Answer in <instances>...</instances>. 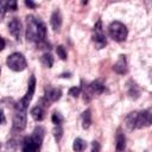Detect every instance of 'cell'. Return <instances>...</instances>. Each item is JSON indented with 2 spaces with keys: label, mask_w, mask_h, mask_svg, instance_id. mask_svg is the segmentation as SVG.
Listing matches in <instances>:
<instances>
[{
  "label": "cell",
  "mask_w": 152,
  "mask_h": 152,
  "mask_svg": "<svg viewBox=\"0 0 152 152\" xmlns=\"http://www.w3.org/2000/svg\"><path fill=\"white\" fill-rule=\"evenodd\" d=\"M109 34L116 42H124L127 38V28L120 21H113L109 25Z\"/></svg>",
  "instance_id": "cell-4"
},
{
  "label": "cell",
  "mask_w": 152,
  "mask_h": 152,
  "mask_svg": "<svg viewBox=\"0 0 152 152\" xmlns=\"http://www.w3.org/2000/svg\"><path fill=\"white\" fill-rule=\"evenodd\" d=\"M44 139V128L38 126L34 128L32 134L24 140L23 152H38Z\"/></svg>",
  "instance_id": "cell-3"
},
{
  "label": "cell",
  "mask_w": 152,
  "mask_h": 152,
  "mask_svg": "<svg viewBox=\"0 0 152 152\" xmlns=\"http://www.w3.org/2000/svg\"><path fill=\"white\" fill-rule=\"evenodd\" d=\"M86 147H87V142H86L83 139H81V138H76V139L74 140L72 148H74L75 152H83V151L86 150Z\"/></svg>",
  "instance_id": "cell-15"
},
{
  "label": "cell",
  "mask_w": 152,
  "mask_h": 152,
  "mask_svg": "<svg viewBox=\"0 0 152 152\" xmlns=\"http://www.w3.org/2000/svg\"><path fill=\"white\" fill-rule=\"evenodd\" d=\"M4 122H5V114H4V112L0 109V125L4 124Z\"/></svg>",
  "instance_id": "cell-24"
},
{
  "label": "cell",
  "mask_w": 152,
  "mask_h": 152,
  "mask_svg": "<svg viewBox=\"0 0 152 152\" xmlns=\"http://www.w3.org/2000/svg\"><path fill=\"white\" fill-rule=\"evenodd\" d=\"M114 71L120 74V75H124L127 72V63H126V58L125 56H120L118 62L114 64Z\"/></svg>",
  "instance_id": "cell-11"
},
{
  "label": "cell",
  "mask_w": 152,
  "mask_h": 152,
  "mask_svg": "<svg viewBox=\"0 0 152 152\" xmlns=\"http://www.w3.org/2000/svg\"><path fill=\"white\" fill-rule=\"evenodd\" d=\"M52 122L56 125V126H61V124L63 122V116L61 115V113H57V112H55L53 114H52Z\"/></svg>",
  "instance_id": "cell-19"
},
{
  "label": "cell",
  "mask_w": 152,
  "mask_h": 152,
  "mask_svg": "<svg viewBox=\"0 0 152 152\" xmlns=\"http://www.w3.org/2000/svg\"><path fill=\"white\" fill-rule=\"evenodd\" d=\"M56 52H57V55L62 58V59H66V51L64 50V48L62 46V45H59V46H57V49H56Z\"/></svg>",
  "instance_id": "cell-20"
},
{
  "label": "cell",
  "mask_w": 152,
  "mask_h": 152,
  "mask_svg": "<svg viewBox=\"0 0 152 152\" xmlns=\"http://www.w3.org/2000/svg\"><path fill=\"white\" fill-rule=\"evenodd\" d=\"M26 37L30 42H36L37 44H43L46 38V26L45 24L30 15L27 17V28H26Z\"/></svg>",
  "instance_id": "cell-1"
},
{
  "label": "cell",
  "mask_w": 152,
  "mask_h": 152,
  "mask_svg": "<svg viewBox=\"0 0 152 152\" xmlns=\"http://www.w3.org/2000/svg\"><path fill=\"white\" fill-rule=\"evenodd\" d=\"M90 124H91V114H90V109H87L82 114V127L88 128Z\"/></svg>",
  "instance_id": "cell-16"
},
{
  "label": "cell",
  "mask_w": 152,
  "mask_h": 152,
  "mask_svg": "<svg viewBox=\"0 0 152 152\" xmlns=\"http://www.w3.org/2000/svg\"><path fill=\"white\" fill-rule=\"evenodd\" d=\"M61 95H62L61 89H58V88H51V89H49L48 93H46V95H45V103L48 104V102H55V101L59 100Z\"/></svg>",
  "instance_id": "cell-10"
},
{
  "label": "cell",
  "mask_w": 152,
  "mask_h": 152,
  "mask_svg": "<svg viewBox=\"0 0 152 152\" xmlns=\"http://www.w3.org/2000/svg\"><path fill=\"white\" fill-rule=\"evenodd\" d=\"M40 62L43 63L44 66H48V68H51L52 64H53V58L50 53H44L42 57H40Z\"/></svg>",
  "instance_id": "cell-18"
},
{
  "label": "cell",
  "mask_w": 152,
  "mask_h": 152,
  "mask_svg": "<svg viewBox=\"0 0 152 152\" xmlns=\"http://www.w3.org/2000/svg\"><path fill=\"white\" fill-rule=\"evenodd\" d=\"M151 125V110H142V112H133L127 115L126 118V126L129 129L134 128H142L148 127Z\"/></svg>",
  "instance_id": "cell-2"
},
{
  "label": "cell",
  "mask_w": 152,
  "mask_h": 152,
  "mask_svg": "<svg viewBox=\"0 0 152 152\" xmlns=\"http://www.w3.org/2000/svg\"><path fill=\"white\" fill-rule=\"evenodd\" d=\"M31 115L36 121H42L45 116V108L42 104H37L31 109Z\"/></svg>",
  "instance_id": "cell-12"
},
{
  "label": "cell",
  "mask_w": 152,
  "mask_h": 152,
  "mask_svg": "<svg viewBox=\"0 0 152 152\" xmlns=\"http://www.w3.org/2000/svg\"><path fill=\"white\" fill-rule=\"evenodd\" d=\"M51 26L55 31H58L62 26V15L59 11H55L51 15Z\"/></svg>",
  "instance_id": "cell-13"
},
{
  "label": "cell",
  "mask_w": 152,
  "mask_h": 152,
  "mask_svg": "<svg viewBox=\"0 0 152 152\" xmlns=\"http://www.w3.org/2000/svg\"><path fill=\"white\" fill-rule=\"evenodd\" d=\"M26 126V109H21L15 106L14 118H13V129L14 131H23Z\"/></svg>",
  "instance_id": "cell-7"
},
{
  "label": "cell",
  "mask_w": 152,
  "mask_h": 152,
  "mask_svg": "<svg viewBox=\"0 0 152 152\" xmlns=\"http://www.w3.org/2000/svg\"><path fill=\"white\" fill-rule=\"evenodd\" d=\"M62 128H61V126H57V129H55V138H56V140L57 141H59V139H61V137H62Z\"/></svg>",
  "instance_id": "cell-22"
},
{
  "label": "cell",
  "mask_w": 152,
  "mask_h": 152,
  "mask_svg": "<svg viewBox=\"0 0 152 152\" xmlns=\"http://www.w3.org/2000/svg\"><path fill=\"white\" fill-rule=\"evenodd\" d=\"M25 4H26V6H28V7H34V6H36V5H34L32 1H26Z\"/></svg>",
  "instance_id": "cell-26"
},
{
  "label": "cell",
  "mask_w": 152,
  "mask_h": 152,
  "mask_svg": "<svg viewBox=\"0 0 152 152\" xmlns=\"http://www.w3.org/2000/svg\"><path fill=\"white\" fill-rule=\"evenodd\" d=\"M125 146H126L125 135H124L121 132H119V133L116 134V150H118V151H124Z\"/></svg>",
  "instance_id": "cell-17"
},
{
  "label": "cell",
  "mask_w": 152,
  "mask_h": 152,
  "mask_svg": "<svg viewBox=\"0 0 152 152\" xmlns=\"http://www.w3.org/2000/svg\"><path fill=\"white\" fill-rule=\"evenodd\" d=\"M34 89H36V78H34V76H31L30 80H28L27 91H26L25 96L17 103V107L23 108V109H27V106H28V103L31 102L32 96H33V94H34Z\"/></svg>",
  "instance_id": "cell-6"
},
{
  "label": "cell",
  "mask_w": 152,
  "mask_h": 152,
  "mask_svg": "<svg viewBox=\"0 0 152 152\" xmlns=\"http://www.w3.org/2000/svg\"><path fill=\"white\" fill-rule=\"evenodd\" d=\"M69 94H70L71 96H74V97H77V96H78V94H80V88H76V87L70 88Z\"/></svg>",
  "instance_id": "cell-21"
},
{
  "label": "cell",
  "mask_w": 152,
  "mask_h": 152,
  "mask_svg": "<svg viewBox=\"0 0 152 152\" xmlns=\"http://www.w3.org/2000/svg\"><path fill=\"white\" fill-rule=\"evenodd\" d=\"M4 48H5V40H4V38L0 37V51H1Z\"/></svg>",
  "instance_id": "cell-25"
},
{
  "label": "cell",
  "mask_w": 152,
  "mask_h": 152,
  "mask_svg": "<svg viewBox=\"0 0 152 152\" xmlns=\"http://www.w3.org/2000/svg\"><path fill=\"white\" fill-rule=\"evenodd\" d=\"M8 30L11 32V34L15 39H19L20 38V32H21V23H20V20L17 19V18H13L8 23Z\"/></svg>",
  "instance_id": "cell-9"
},
{
  "label": "cell",
  "mask_w": 152,
  "mask_h": 152,
  "mask_svg": "<svg viewBox=\"0 0 152 152\" xmlns=\"http://www.w3.org/2000/svg\"><path fill=\"white\" fill-rule=\"evenodd\" d=\"M100 151V144L97 141L93 142V147H91V152H99Z\"/></svg>",
  "instance_id": "cell-23"
},
{
  "label": "cell",
  "mask_w": 152,
  "mask_h": 152,
  "mask_svg": "<svg viewBox=\"0 0 152 152\" xmlns=\"http://www.w3.org/2000/svg\"><path fill=\"white\" fill-rule=\"evenodd\" d=\"M93 40H94V44L97 49H102L104 48L106 45V37L102 32V28H101V21L99 20L97 24L95 25L94 27V36H93Z\"/></svg>",
  "instance_id": "cell-8"
},
{
  "label": "cell",
  "mask_w": 152,
  "mask_h": 152,
  "mask_svg": "<svg viewBox=\"0 0 152 152\" xmlns=\"http://www.w3.org/2000/svg\"><path fill=\"white\" fill-rule=\"evenodd\" d=\"M0 147H1V144H0Z\"/></svg>",
  "instance_id": "cell-27"
},
{
  "label": "cell",
  "mask_w": 152,
  "mask_h": 152,
  "mask_svg": "<svg viewBox=\"0 0 152 152\" xmlns=\"http://www.w3.org/2000/svg\"><path fill=\"white\" fill-rule=\"evenodd\" d=\"M7 65L11 70L13 71H23L26 68V59L25 57L19 53V52H14L12 55L8 56L7 58Z\"/></svg>",
  "instance_id": "cell-5"
},
{
  "label": "cell",
  "mask_w": 152,
  "mask_h": 152,
  "mask_svg": "<svg viewBox=\"0 0 152 152\" xmlns=\"http://www.w3.org/2000/svg\"><path fill=\"white\" fill-rule=\"evenodd\" d=\"M103 89H104V86L100 81L91 82L88 86V95L89 94H101L103 91Z\"/></svg>",
  "instance_id": "cell-14"
}]
</instances>
